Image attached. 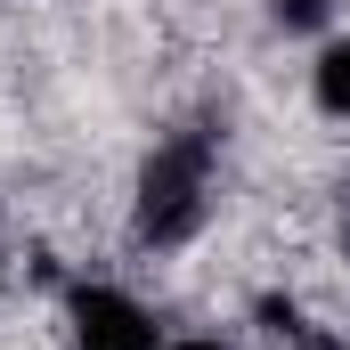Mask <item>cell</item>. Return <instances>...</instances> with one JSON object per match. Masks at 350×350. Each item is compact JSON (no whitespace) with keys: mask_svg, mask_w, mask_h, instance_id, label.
Returning <instances> with one entry per match:
<instances>
[{"mask_svg":"<svg viewBox=\"0 0 350 350\" xmlns=\"http://www.w3.org/2000/svg\"><path fill=\"white\" fill-rule=\"evenodd\" d=\"M310 98H318V114L350 122V33H326V41H318V66H310Z\"/></svg>","mask_w":350,"mask_h":350,"instance_id":"cell-3","label":"cell"},{"mask_svg":"<svg viewBox=\"0 0 350 350\" xmlns=\"http://www.w3.org/2000/svg\"><path fill=\"white\" fill-rule=\"evenodd\" d=\"M66 326H74V350H163V326L139 293L106 285V277H82L66 293Z\"/></svg>","mask_w":350,"mask_h":350,"instance_id":"cell-2","label":"cell"},{"mask_svg":"<svg viewBox=\"0 0 350 350\" xmlns=\"http://www.w3.org/2000/svg\"><path fill=\"white\" fill-rule=\"evenodd\" d=\"M163 350H228V342H212V334H187V342H163Z\"/></svg>","mask_w":350,"mask_h":350,"instance_id":"cell-5","label":"cell"},{"mask_svg":"<svg viewBox=\"0 0 350 350\" xmlns=\"http://www.w3.org/2000/svg\"><path fill=\"white\" fill-rule=\"evenodd\" d=\"M212 187H220V131H204V122L163 131L147 147V163H139V196H131L139 245H155V253L187 245L212 220Z\"/></svg>","mask_w":350,"mask_h":350,"instance_id":"cell-1","label":"cell"},{"mask_svg":"<svg viewBox=\"0 0 350 350\" xmlns=\"http://www.w3.org/2000/svg\"><path fill=\"white\" fill-rule=\"evenodd\" d=\"M269 16H277L285 33H326V25H334V0H269Z\"/></svg>","mask_w":350,"mask_h":350,"instance_id":"cell-4","label":"cell"}]
</instances>
